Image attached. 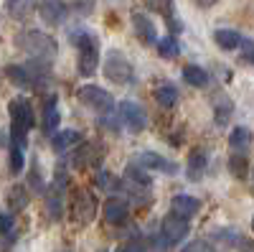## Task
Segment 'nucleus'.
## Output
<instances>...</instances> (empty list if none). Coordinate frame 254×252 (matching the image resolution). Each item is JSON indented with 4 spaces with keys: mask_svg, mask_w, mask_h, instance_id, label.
<instances>
[{
    "mask_svg": "<svg viewBox=\"0 0 254 252\" xmlns=\"http://www.w3.org/2000/svg\"><path fill=\"white\" fill-rule=\"evenodd\" d=\"M23 151H26V140H18V138H10V171L13 173H20L23 171Z\"/></svg>",
    "mask_w": 254,
    "mask_h": 252,
    "instance_id": "obj_22",
    "label": "nucleus"
},
{
    "mask_svg": "<svg viewBox=\"0 0 254 252\" xmlns=\"http://www.w3.org/2000/svg\"><path fill=\"white\" fill-rule=\"evenodd\" d=\"M26 206H28V186L15 183L8 191V209L10 212H23Z\"/></svg>",
    "mask_w": 254,
    "mask_h": 252,
    "instance_id": "obj_18",
    "label": "nucleus"
},
{
    "mask_svg": "<svg viewBox=\"0 0 254 252\" xmlns=\"http://www.w3.org/2000/svg\"><path fill=\"white\" fill-rule=\"evenodd\" d=\"M59 122H61V115L56 110V97H49L46 107H44V133L49 135L59 133Z\"/></svg>",
    "mask_w": 254,
    "mask_h": 252,
    "instance_id": "obj_19",
    "label": "nucleus"
},
{
    "mask_svg": "<svg viewBox=\"0 0 254 252\" xmlns=\"http://www.w3.org/2000/svg\"><path fill=\"white\" fill-rule=\"evenodd\" d=\"M132 28H135V36L142 41V44H158V31L153 26V20L147 18L145 13H135L132 15Z\"/></svg>",
    "mask_w": 254,
    "mask_h": 252,
    "instance_id": "obj_13",
    "label": "nucleus"
},
{
    "mask_svg": "<svg viewBox=\"0 0 254 252\" xmlns=\"http://www.w3.org/2000/svg\"><path fill=\"white\" fill-rule=\"evenodd\" d=\"M13 44H15L18 51H23L26 56H31L36 61H51L59 54L56 38L49 36V33H41V31H20L13 38Z\"/></svg>",
    "mask_w": 254,
    "mask_h": 252,
    "instance_id": "obj_1",
    "label": "nucleus"
},
{
    "mask_svg": "<svg viewBox=\"0 0 254 252\" xmlns=\"http://www.w3.org/2000/svg\"><path fill=\"white\" fill-rule=\"evenodd\" d=\"M44 196H46V212H49V217H51V219H59L61 212H64L61 199H59V188L51 186L49 191H44Z\"/></svg>",
    "mask_w": 254,
    "mask_h": 252,
    "instance_id": "obj_26",
    "label": "nucleus"
},
{
    "mask_svg": "<svg viewBox=\"0 0 254 252\" xmlns=\"http://www.w3.org/2000/svg\"><path fill=\"white\" fill-rule=\"evenodd\" d=\"M229 168H231V173H234L237 178H244V176H247L249 163H247V158H244L242 153H234V156L229 158Z\"/></svg>",
    "mask_w": 254,
    "mask_h": 252,
    "instance_id": "obj_28",
    "label": "nucleus"
},
{
    "mask_svg": "<svg viewBox=\"0 0 254 252\" xmlns=\"http://www.w3.org/2000/svg\"><path fill=\"white\" fill-rule=\"evenodd\" d=\"M211 3H216V0H198V5H211Z\"/></svg>",
    "mask_w": 254,
    "mask_h": 252,
    "instance_id": "obj_37",
    "label": "nucleus"
},
{
    "mask_svg": "<svg viewBox=\"0 0 254 252\" xmlns=\"http://www.w3.org/2000/svg\"><path fill=\"white\" fill-rule=\"evenodd\" d=\"M171 209H173L171 214H176V217H181V219H190V217H196V214H198L201 201H198L196 196L178 194V196H173V201H171Z\"/></svg>",
    "mask_w": 254,
    "mask_h": 252,
    "instance_id": "obj_10",
    "label": "nucleus"
},
{
    "mask_svg": "<svg viewBox=\"0 0 254 252\" xmlns=\"http://www.w3.org/2000/svg\"><path fill=\"white\" fill-rule=\"evenodd\" d=\"M214 41L219 44V49H224V51H234V49L242 46V36L237 31H231V28H219L214 33Z\"/></svg>",
    "mask_w": 254,
    "mask_h": 252,
    "instance_id": "obj_20",
    "label": "nucleus"
},
{
    "mask_svg": "<svg viewBox=\"0 0 254 252\" xmlns=\"http://www.w3.org/2000/svg\"><path fill=\"white\" fill-rule=\"evenodd\" d=\"M99 252H107V250H99Z\"/></svg>",
    "mask_w": 254,
    "mask_h": 252,
    "instance_id": "obj_39",
    "label": "nucleus"
},
{
    "mask_svg": "<svg viewBox=\"0 0 254 252\" xmlns=\"http://www.w3.org/2000/svg\"><path fill=\"white\" fill-rule=\"evenodd\" d=\"M252 229H254V219H252Z\"/></svg>",
    "mask_w": 254,
    "mask_h": 252,
    "instance_id": "obj_38",
    "label": "nucleus"
},
{
    "mask_svg": "<svg viewBox=\"0 0 254 252\" xmlns=\"http://www.w3.org/2000/svg\"><path fill=\"white\" fill-rule=\"evenodd\" d=\"M104 77L115 84H127V82H132L135 69L127 61V56H122L120 51H110L107 59H104Z\"/></svg>",
    "mask_w": 254,
    "mask_h": 252,
    "instance_id": "obj_6",
    "label": "nucleus"
},
{
    "mask_svg": "<svg viewBox=\"0 0 254 252\" xmlns=\"http://www.w3.org/2000/svg\"><path fill=\"white\" fill-rule=\"evenodd\" d=\"M181 252H214V250H211L206 242H201V240H198V242H190L188 247H183Z\"/></svg>",
    "mask_w": 254,
    "mask_h": 252,
    "instance_id": "obj_35",
    "label": "nucleus"
},
{
    "mask_svg": "<svg viewBox=\"0 0 254 252\" xmlns=\"http://www.w3.org/2000/svg\"><path fill=\"white\" fill-rule=\"evenodd\" d=\"M183 79L190 84V87H206V84H208V74H206V69H201V67H196V64L183 67Z\"/></svg>",
    "mask_w": 254,
    "mask_h": 252,
    "instance_id": "obj_24",
    "label": "nucleus"
},
{
    "mask_svg": "<svg viewBox=\"0 0 254 252\" xmlns=\"http://www.w3.org/2000/svg\"><path fill=\"white\" fill-rule=\"evenodd\" d=\"M249 143H252V135H249L247 128H234V130H231L229 145H231V151H234V153H242L244 156V151L249 148Z\"/></svg>",
    "mask_w": 254,
    "mask_h": 252,
    "instance_id": "obj_23",
    "label": "nucleus"
},
{
    "mask_svg": "<svg viewBox=\"0 0 254 252\" xmlns=\"http://www.w3.org/2000/svg\"><path fill=\"white\" fill-rule=\"evenodd\" d=\"M155 102L160 104L163 110L176 107V102H178V89L173 87V84H160V87L155 89Z\"/></svg>",
    "mask_w": 254,
    "mask_h": 252,
    "instance_id": "obj_21",
    "label": "nucleus"
},
{
    "mask_svg": "<svg viewBox=\"0 0 254 252\" xmlns=\"http://www.w3.org/2000/svg\"><path fill=\"white\" fill-rule=\"evenodd\" d=\"M206 166H208L206 151H203V148H193V151H190V156H188V163H186V176H188V181H201Z\"/></svg>",
    "mask_w": 254,
    "mask_h": 252,
    "instance_id": "obj_12",
    "label": "nucleus"
},
{
    "mask_svg": "<svg viewBox=\"0 0 254 252\" xmlns=\"http://www.w3.org/2000/svg\"><path fill=\"white\" fill-rule=\"evenodd\" d=\"M242 56H244V61L254 64V41H242Z\"/></svg>",
    "mask_w": 254,
    "mask_h": 252,
    "instance_id": "obj_33",
    "label": "nucleus"
},
{
    "mask_svg": "<svg viewBox=\"0 0 254 252\" xmlns=\"http://www.w3.org/2000/svg\"><path fill=\"white\" fill-rule=\"evenodd\" d=\"M0 235L3 237H13L15 235V219L10 212H5V209H0Z\"/></svg>",
    "mask_w": 254,
    "mask_h": 252,
    "instance_id": "obj_30",
    "label": "nucleus"
},
{
    "mask_svg": "<svg viewBox=\"0 0 254 252\" xmlns=\"http://www.w3.org/2000/svg\"><path fill=\"white\" fill-rule=\"evenodd\" d=\"M41 18H44L46 26H59L64 15H66V5L61 0H41Z\"/></svg>",
    "mask_w": 254,
    "mask_h": 252,
    "instance_id": "obj_14",
    "label": "nucleus"
},
{
    "mask_svg": "<svg viewBox=\"0 0 254 252\" xmlns=\"http://www.w3.org/2000/svg\"><path fill=\"white\" fill-rule=\"evenodd\" d=\"M97 186H102V188H117L120 183L115 181V176L110 171H99L97 173Z\"/></svg>",
    "mask_w": 254,
    "mask_h": 252,
    "instance_id": "obj_32",
    "label": "nucleus"
},
{
    "mask_svg": "<svg viewBox=\"0 0 254 252\" xmlns=\"http://www.w3.org/2000/svg\"><path fill=\"white\" fill-rule=\"evenodd\" d=\"M145 8H147V10H153V13H163L165 18H171L173 0H145Z\"/></svg>",
    "mask_w": 254,
    "mask_h": 252,
    "instance_id": "obj_31",
    "label": "nucleus"
},
{
    "mask_svg": "<svg viewBox=\"0 0 254 252\" xmlns=\"http://www.w3.org/2000/svg\"><path fill=\"white\" fill-rule=\"evenodd\" d=\"M120 120H122V125L130 133H142L145 130V125H147V120H145V112L140 110V104H135V102H122L120 104Z\"/></svg>",
    "mask_w": 254,
    "mask_h": 252,
    "instance_id": "obj_9",
    "label": "nucleus"
},
{
    "mask_svg": "<svg viewBox=\"0 0 254 252\" xmlns=\"http://www.w3.org/2000/svg\"><path fill=\"white\" fill-rule=\"evenodd\" d=\"M10 138H18V140H26L28 130L33 128L36 122V115H33V104L20 94V97H13L10 104Z\"/></svg>",
    "mask_w": 254,
    "mask_h": 252,
    "instance_id": "obj_2",
    "label": "nucleus"
},
{
    "mask_svg": "<svg viewBox=\"0 0 254 252\" xmlns=\"http://www.w3.org/2000/svg\"><path fill=\"white\" fill-rule=\"evenodd\" d=\"M99 158H102V151H99L97 143H81V148L74 156V166L84 171V168H89V166H97Z\"/></svg>",
    "mask_w": 254,
    "mask_h": 252,
    "instance_id": "obj_15",
    "label": "nucleus"
},
{
    "mask_svg": "<svg viewBox=\"0 0 254 252\" xmlns=\"http://www.w3.org/2000/svg\"><path fill=\"white\" fill-rule=\"evenodd\" d=\"M188 232H190L188 219H181V217H176V214H168V217L163 219V224H160V237H163V242H165L168 247L183 242V240L188 237Z\"/></svg>",
    "mask_w": 254,
    "mask_h": 252,
    "instance_id": "obj_8",
    "label": "nucleus"
},
{
    "mask_svg": "<svg viewBox=\"0 0 254 252\" xmlns=\"http://www.w3.org/2000/svg\"><path fill=\"white\" fill-rule=\"evenodd\" d=\"M51 145H54V151H59V153L71 151L74 145H81V133H76V130H59V133H54Z\"/></svg>",
    "mask_w": 254,
    "mask_h": 252,
    "instance_id": "obj_17",
    "label": "nucleus"
},
{
    "mask_svg": "<svg viewBox=\"0 0 254 252\" xmlns=\"http://www.w3.org/2000/svg\"><path fill=\"white\" fill-rule=\"evenodd\" d=\"M5 77L18 87H41L46 79V67L41 64H8Z\"/></svg>",
    "mask_w": 254,
    "mask_h": 252,
    "instance_id": "obj_3",
    "label": "nucleus"
},
{
    "mask_svg": "<svg viewBox=\"0 0 254 252\" xmlns=\"http://www.w3.org/2000/svg\"><path fill=\"white\" fill-rule=\"evenodd\" d=\"M137 163H140V166H145L147 171H163V173H168V176L178 171V166H176L173 161H165L163 156H158V153H150V151L140 153V156H137Z\"/></svg>",
    "mask_w": 254,
    "mask_h": 252,
    "instance_id": "obj_11",
    "label": "nucleus"
},
{
    "mask_svg": "<svg viewBox=\"0 0 254 252\" xmlns=\"http://www.w3.org/2000/svg\"><path fill=\"white\" fill-rule=\"evenodd\" d=\"M158 54H160L163 59H176V56L181 54L178 41H176L173 36H165V38H160V41H158Z\"/></svg>",
    "mask_w": 254,
    "mask_h": 252,
    "instance_id": "obj_27",
    "label": "nucleus"
},
{
    "mask_svg": "<svg viewBox=\"0 0 254 252\" xmlns=\"http://www.w3.org/2000/svg\"><path fill=\"white\" fill-rule=\"evenodd\" d=\"M76 46H79V74L81 77H92L99 67V46H97V38L89 33H81L76 38Z\"/></svg>",
    "mask_w": 254,
    "mask_h": 252,
    "instance_id": "obj_5",
    "label": "nucleus"
},
{
    "mask_svg": "<svg viewBox=\"0 0 254 252\" xmlns=\"http://www.w3.org/2000/svg\"><path fill=\"white\" fill-rule=\"evenodd\" d=\"M229 115H231V102H224V104H219V112H216V122H219V125H224V122L229 120Z\"/></svg>",
    "mask_w": 254,
    "mask_h": 252,
    "instance_id": "obj_34",
    "label": "nucleus"
},
{
    "mask_svg": "<svg viewBox=\"0 0 254 252\" xmlns=\"http://www.w3.org/2000/svg\"><path fill=\"white\" fill-rule=\"evenodd\" d=\"M127 212H130L127 201H122V199H107V204H104V222H107V224H122L127 219Z\"/></svg>",
    "mask_w": 254,
    "mask_h": 252,
    "instance_id": "obj_16",
    "label": "nucleus"
},
{
    "mask_svg": "<svg viewBox=\"0 0 254 252\" xmlns=\"http://www.w3.org/2000/svg\"><path fill=\"white\" fill-rule=\"evenodd\" d=\"M120 252H145V245H142L140 240H132V242L122 245V250H120Z\"/></svg>",
    "mask_w": 254,
    "mask_h": 252,
    "instance_id": "obj_36",
    "label": "nucleus"
},
{
    "mask_svg": "<svg viewBox=\"0 0 254 252\" xmlns=\"http://www.w3.org/2000/svg\"><path fill=\"white\" fill-rule=\"evenodd\" d=\"M127 181L135 183V186H142V188L150 186V176L142 173V168H137V166H130V168H127Z\"/></svg>",
    "mask_w": 254,
    "mask_h": 252,
    "instance_id": "obj_29",
    "label": "nucleus"
},
{
    "mask_svg": "<svg viewBox=\"0 0 254 252\" xmlns=\"http://www.w3.org/2000/svg\"><path fill=\"white\" fill-rule=\"evenodd\" d=\"M71 217L79 222V224H89L94 217H97V199L92 191L81 188V191L74 194V201H71Z\"/></svg>",
    "mask_w": 254,
    "mask_h": 252,
    "instance_id": "obj_7",
    "label": "nucleus"
},
{
    "mask_svg": "<svg viewBox=\"0 0 254 252\" xmlns=\"http://www.w3.org/2000/svg\"><path fill=\"white\" fill-rule=\"evenodd\" d=\"M76 97H79L81 104H87L89 110H97L102 115H110L115 110V97L107 89L97 87V84H84V87L76 92Z\"/></svg>",
    "mask_w": 254,
    "mask_h": 252,
    "instance_id": "obj_4",
    "label": "nucleus"
},
{
    "mask_svg": "<svg viewBox=\"0 0 254 252\" xmlns=\"http://www.w3.org/2000/svg\"><path fill=\"white\" fill-rule=\"evenodd\" d=\"M5 10H8V15L15 18V20H26V18L33 13V10H31V0H8Z\"/></svg>",
    "mask_w": 254,
    "mask_h": 252,
    "instance_id": "obj_25",
    "label": "nucleus"
}]
</instances>
